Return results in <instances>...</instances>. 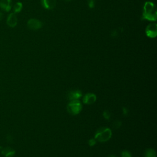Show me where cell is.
<instances>
[{
    "mask_svg": "<svg viewBox=\"0 0 157 157\" xmlns=\"http://www.w3.org/2000/svg\"><path fill=\"white\" fill-rule=\"evenodd\" d=\"M23 8V4L21 2H17L15 4V5L13 7V13H19L21 12V9Z\"/></svg>",
    "mask_w": 157,
    "mask_h": 157,
    "instance_id": "12",
    "label": "cell"
},
{
    "mask_svg": "<svg viewBox=\"0 0 157 157\" xmlns=\"http://www.w3.org/2000/svg\"><path fill=\"white\" fill-rule=\"evenodd\" d=\"M82 96V92L79 90L71 91L68 94V99L71 101L78 99Z\"/></svg>",
    "mask_w": 157,
    "mask_h": 157,
    "instance_id": "10",
    "label": "cell"
},
{
    "mask_svg": "<svg viewBox=\"0 0 157 157\" xmlns=\"http://www.w3.org/2000/svg\"><path fill=\"white\" fill-rule=\"evenodd\" d=\"M121 122L119 120H115L112 123V126L115 129L119 128L121 126Z\"/></svg>",
    "mask_w": 157,
    "mask_h": 157,
    "instance_id": "14",
    "label": "cell"
},
{
    "mask_svg": "<svg viewBox=\"0 0 157 157\" xmlns=\"http://www.w3.org/2000/svg\"><path fill=\"white\" fill-rule=\"evenodd\" d=\"M95 6L94 0H88V6L90 8H94Z\"/></svg>",
    "mask_w": 157,
    "mask_h": 157,
    "instance_id": "17",
    "label": "cell"
},
{
    "mask_svg": "<svg viewBox=\"0 0 157 157\" xmlns=\"http://www.w3.org/2000/svg\"><path fill=\"white\" fill-rule=\"evenodd\" d=\"M0 7L6 12L10 10L11 6V0H0Z\"/></svg>",
    "mask_w": 157,
    "mask_h": 157,
    "instance_id": "9",
    "label": "cell"
},
{
    "mask_svg": "<svg viewBox=\"0 0 157 157\" xmlns=\"http://www.w3.org/2000/svg\"><path fill=\"white\" fill-rule=\"evenodd\" d=\"M108 157H116V156H114V155H110V156H109Z\"/></svg>",
    "mask_w": 157,
    "mask_h": 157,
    "instance_id": "22",
    "label": "cell"
},
{
    "mask_svg": "<svg viewBox=\"0 0 157 157\" xmlns=\"http://www.w3.org/2000/svg\"><path fill=\"white\" fill-rule=\"evenodd\" d=\"M7 24L10 27L13 28L16 26L17 24V17L15 13H10L7 18Z\"/></svg>",
    "mask_w": 157,
    "mask_h": 157,
    "instance_id": "6",
    "label": "cell"
},
{
    "mask_svg": "<svg viewBox=\"0 0 157 157\" xmlns=\"http://www.w3.org/2000/svg\"><path fill=\"white\" fill-rule=\"evenodd\" d=\"M1 153L5 157H13L15 154V150L10 147H6L3 148Z\"/></svg>",
    "mask_w": 157,
    "mask_h": 157,
    "instance_id": "11",
    "label": "cell"
},
{
    "mask_svg": "<svg viewBox=\"0 0 157 157\" xmlns=\"http://www.w3.org/2000/svg\"><path fill=\"white\" fill-rule=\"evenodd\" d=\"M66 1H70L71 0H66Z\"/></svg>",
    "mask_w": 157,
    "mask_h": 157,
    "instance_id": "23",
    "label": "cell"
},
{
    "mask_svg": "<svg viewBox=\"0 0 157 157\" xmlns=\"http://www.w3.org/2000/svg\"><path fill=\"white\" fill-rule=\"evenodd\" d=\"M82 104L78 99L71 101L67 107L68 112L73 115L79 113L82 110Z\"/></svg>",
    "mask_w": 157,
    "mask_h": 157,
    "instance_id": "3",
    "label": "cell"
},
{
    "mask_svg": "<svg viewBox=\"0 0 157 157\" xmlns=\"http://www.w3.org/2000/svg\"><path fill=\"white\" fill-rule=\"evenodd\" d=\"M103 116L105 119L109 120L110 117V113L108 110H104L103 112Z\"/></svg>",
    "mask_w": 157,
    "mask_h": 157,
    "instance_id": "16",
    "label": "cell"
},
{
    "mask_svg": "<svg viewBox=\"0 0 157 157\" xmlns=\"http://www.w3.org/2000/svg\"><path fill=\"white\" fill-rule=\"evenodd\" d=\"M88 144L90 146H94L96 144V140L94 139H91L89 140Z\"/></svg>",
    "mask_w": 157,
    "mask_h": 157,
    "instance_id": "18",
    "label": "cell"
},
{
    "mask_svg": "<svg viewBox=\"0 0 157 157\" xmlns=\"http://www.w3.org/2000/svg\"><path fill=\"white\" fill-rule=\"evenodd\" d=\"M123 113L124 115H127L128 113V110L126 107L123 108Z\"/></svg>",
    "mask_w": 157,
    "mask_h": 157,
    "instance_id": "19",
    "label": "cell"
},
{
    "mask_svg": "<svg viewBox=\"0 0 157 157\" xmlns=\"http://www.w3.org/2000/svg\"><path fill=\"white\" fill-rule=\"evenodd\" d=\"M7 141L12 142V136H10V135H9V136H7Z\"/></svg>",
    "mask_w": 157,
    "mask_h": 157,
    "instance_id": "20",
    "label": "cell"
},
{
    "mask_svg": "<svg viewBox=\"0 0 157 157\" xmlns=\"http://www.w3.org/2000/svg\"><path fill=\"white\" fill-rule=\"evenodd\" d=\"M96 100V96L93 93H87L86 94L83 98V102L86 104H93Z\"/></svg>",
    "mask_w": 157,
    "mask_h": 157,
    "instance_id": "7",
    "label": "cell"
},
{
    "mask_svg": "<svg viewBox=\"0 0 157 157\" xmlns=\"http://www.w3.org/2000/svg\"><path fill=\"white\" fill-rule=\"evenodd\" d=\"M121 155V157H131V155L130 152L127 150L122 151Z\"/></svg>",
    "mask_w": 157,
    "mask_h": 157,
    "instance_id": "15",
    "label": "cell"
},
{
    "mask_svg": "<svg viewBox=\"0 0 157 157\" xmlns=\"http://www.w3.org/2000/svg\"><path fill=\"white\" fill-rule=\"evenodd\" d=\"M157 18V11L156 6L152 2H145L143 7L142 20L156 21Z\"/></svg>",
    "mask_w": 157,
    "mask_h": 157,
    "instance_id": "1",
    "label": "cell"
},
{
    "mask_svg": "<svg viewBox=\"0 0 157 157\" xmlns=\"http://www.w3.org/2000/svg\"><path fill=\"white\" fill-rule=\"evenodd\" d=\"M27 26H28V28L30 29L37 30L42 27V23L40 21L38 20L37 19L31 18L28 21Z\"/></svg>",
    "mask_w": 157,
    "mask_h": 157,
    "instance_id": "5",
    "label": "cell"
},
{
    "mask_svg": "<svg viewBox=\"0 0 157 157\" xmlns=\"http://www.w3.org/2000/svg\"><path fill=\"white\" fill-rule=\"evenodd\" d=\"M112 136V131L108 128H101L97 130L94 138L99 142H106L109 140Z\"/></svg>",
    "mask_w": 157,
    "mask_h": 157,
    "instance_id": "2",
    "label": "cell"
},
{
    "mask_svg": "<svg viewBox=\"0 0 157 157\" xmlns=\"http://www.w3.org/2000/svg\"><path fill=\"white\" fill-rule=\"evenodd\" d=\"M145 157H156V151L152 148L147 149L145 151Z\"/></svg>",
    "mask_w": 157,
    "mask_h": 157,
    "instance_id": "13",
    "label": "cell"
},
{
    "mask_svg": "<svg viewBox=\"0 0 157 157\" xmlns=\"http://www.w3.org/2000/svg\"><path fill=\"white\" fill-rule=\"evenodd\" d=\"M2 18H3V14L1 12H0V21L2 19Z\"/></svg>",
    "mask_w": 157,
    "mask_h": 157,
    "instance_id": "21",
    "label": "cell"
},
{
    "mask_svg": "<svg viewBox=\"0 0 157 157\" xmlns=\"http://www.w3.org/2000/svg\"><path fill=\"white\" fill-rule=\"evenodd\" d=\"M42 6L47 9H52L56 6V0H42Z\"/></svg>",
    "mask_w": 157,
    "mask_h": 157,
    "instance_id": "8",
    "label": "cell"
},
{
    "mask_svg": "<svg viewBox=\"0 0 157 157\" xmlns=\"http://www.w3.org/2000/svg\"><path fill=\"white\" fill-rule=\"evenodd\" d=\"M145 33L150 38L155 37L157 34V25L156 23L149 24L146 28Z\"/></svg>",
    "mask_w": 157,
    "mask_h": 157,
    "instance_id": "4",
    "label": "cell"
}]
</instances>
